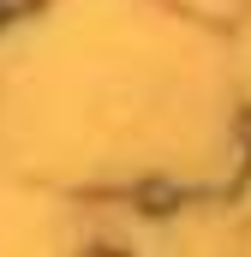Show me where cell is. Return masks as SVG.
<instances>
[{"mask_svg":"<svg viewBox=\"0 0 251 257\" xmlns=\"http://www.w3.org/2000/svg\"><path fill=\"white\" fill-rule=\"evenodd\" d=\"M84 257H126V251H114V245H96V251H84Z\"/></svg>","mask_w":251,"mask_h":257,"instance_id":"6da1fadb","label":"cell"},{"mask_svg":"<svg viewBox=\"0 0 251 257\" xmlns=\"http://www.w3.org/2000/svg\"><path fill=\"white\" fill-rule=\"evenodd\" d=\"M6 6H30V0H0V18H12V12H6Z\"/></svg>","mask_w":251,"mask_h":257,"instance_id":"7a4b0ae2","label":"cell"}]
</instances>
